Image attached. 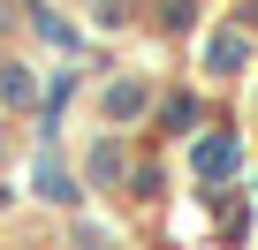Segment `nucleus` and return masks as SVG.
Listing matches in <instances>:
<instances>
[{
	"label": "nucleus",
	"instance_id": "1",
	"mask_svg": "<svg viewBox=\"0 0 258 250\" xmlns=\"http://www.w3.org/2000/svg\"><path fill=\"white\" fill-rule=\"evenodd\" d=\"M228 167H235V137H205V144H198V175L213 182V175H228Z\"/></svg>",
	"mask_w": 258,
	"mask_h": 250
},
{
	"label": "nucleus",
	"instance_id": "2",
	"mask_svg": "<svg viewBox=\"0 0 258 250\" xmlns=\"http://www.w3.org/2000/svg\"><path fill=\"white\" fill-rule=\"evenodd\" d=\"M213 68H243V38H235V31L213 38Z\"/></svg>",
	"mask_w": 258,
	"mask_h": 250
},
{
	"label": "nucleus",
	"instance_id": "3",
	"mask_svg": "<svg viewBox=\"0 0 258 250\" xmlns=\"http://www.w3.org/2000/svg\"><path fill=\"white\" fill-rule=\"evenodd\" d=\"M106 106H114V114H137V106H145V91H137V84H114V91H106Z\"/></svg>",
	"mask_w": 258,
	"mask_h": 250
}]
</instances>
